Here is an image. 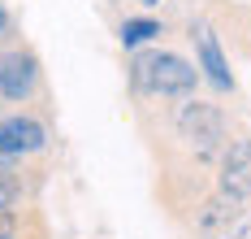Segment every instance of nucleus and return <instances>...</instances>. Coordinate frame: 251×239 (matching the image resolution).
Here are the masks:
<instances>
[{"label": "nucleus", "mask_w": 251, "mask_h": 239, "mask_svg": "<svg viewBox=\"0 0 251 239\" xmlns=\"http://www.w3.org/2000/svg\"><path fill=\"white\" fill-rule=\"evenodd\" d=\"M52 144L48 126L39 122V118H30V113H22V118H4L0 122V148L9 152V157H35V152H44Z\"/></svg>", "instance_id": "nucleus-6"}, {"label": "nucleus", "mask_w": 251, "mask_h": 239, "mask_svg": "<svg viewBox=\"0 0 251 239\" xmlns=\"http://www.w3.org/2000/svg\"><path fill=\"white\" fill-rule=\"evenodd\" d=\"M4 27H9V13H4V4H0V35H4Z\"/></svg>", "instance_id": "nucleus-10"}, {"label": "nucleus", "mask_w": 251, "mask_h": 239, "mask_svg": "<svg viewBox=\"0 0 251 239\" xmlns=\"http://www.w3.org/2000/svg\"><path fill=\"white\" fill-rule=\"evenodd\" d=\"M238 217H243V200L217 187L212 196H203L200 205H195V213H191V231H195V235L217 239V235H226Z\"/></svg>", "instance_id": "nucleus-5"}, {"label": "nucleus", "mask_w": 251, "mask_h": 239, "mask_svg": "<svg viewBox=\"0 0 251 239\" xmlns=\"http://www.w3.org/2000/svg\"><path fill=\"white\" fill-rule=\"evenodd\" d=\"M44 87V74H39V61L26 48H13V53H0V96L13 100V105H26L30 96H39Z\"/></svg>", "instance_id": "nucleus-3"}, {"label": "nucleus", "mask_w": 251, "mask_h": 239, "mask_svg": "<svg viewBox=\"0 0 251 239\" xmlns=\"http://www.w3.org/2000/svg\"><path fill=\"white\" fill-rule=\"evenodd\" d=\"M217 187L238 196V200H251V135H238L229 139L217 157Z\"/></svg>", "instance_id": "nucleus-4"}, {"label": "nucleus", "mask_w": 251, "mask_h": 239, "mask_svg": "<svg viewBox=\"0 0 251 239\" xmlns=\"http://www.w3.org/2000/svg\"><path fill=\"white\" fill-rule=\"evenodd\" d=\"M156 35H160V22H151V18H126V22H122V44H126V48L151 44Z\"/></svg>", "instance_id": "nucleus-8"}, {"label": "nucleus", "mask_w": 251, "mask_h": 239, "mask_svg": "<svg viewBox=\"0 0 251 239\" xmlns=\"http://www.w3.org/2000/svg\"><path fill=\"white\" fill-rule=\"evenodd\" d=\"M195 48H200V65L208 70L212 87H221V91H234V70H229L226 53H221L217 35H212L208 27H200V30H195Z\"/></svg>", "instance_id": "nucleus-7"}, {"label": "nucleus", "mask_w": 251, "mask_h": 239, "mask_svg": "<svg viewBox=\"0 0 251 239\" xmlns=\"http://www.w3.org/2000/svg\"><path fill=\"white\" fill-rule=\"evenodd\" d=\"M174 131H177V139L186 144V152H191L195 161L221 157V148L229 144L226 113H221L217 105H208V100H186V105H177Z\"/></svg>", "instance_id": "nucleus-2"}, {"label": "nucleus", "mask_w": 251, "mask_h": 239, "mask_svg": "<svg viewBox=\"0 0 251 239\" xmlns=\"http://www.w3.org/2000/svg\"><path fill=\"white\" fill-rule=\"evenodd\" d=\"M130 83L139 96H191L200 87V70L177 53H139L130 61Z\"/></svg>", "instance_id": "nucleus-1"}, {"label": "nucleus", "mask_w": 251, "mask_h": 239, "mask_svg": "<svg viewBox=\"0 0 251 239\" xmlns=\"http://www.w3.org/2000/svg\"><path fill=\"white\" fill-rule=\"evenodd\" d=\"M139 4H160V0H139Z\"/></svg>", "instance_id": "nucleus-11"}, {"label": "nucleus", "mask_w": 251, "mask_h": 239, "mask_svg": "<svg viewBox=\"0 0 251 239\" xmlns=\"http://www.w3.org/2000/svg\"><path fill=\"white\" fill-rule=\"evenodd\" d=\"M13 165H18V157H9V152L0 148V170H13Z\"/></svg>", "instance_id": "nucleus-9"}]
</instances>
